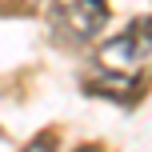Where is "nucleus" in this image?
Returning a JSON list of instances; mask_svg holds the SVG:
<instances>
[{
    "mask_svg": "<svg viewBox=\"0 0 152 152\" xmlns=\"http://www.w3.org/2000/svg\"><path fill=\"white\" fill-rule=\"evenodd\" d=\"M108 56H116V60H124V64H136V60H144V56L152 52V24H132L128 32H120V36L112 40V44L104 48Z\"/></svg>",
    "mask_w": 152,
    "mask_h": 152,
    "instance_id": "f257e3e1",
    "label": "nucleus"
},
{
    "mask_svg": "<svg viewBox=\"0 0 152 152\" xmlns=\"http://www.w3.org/2000/svg\"><path fill=\"white\" fill-rule=\"evenodd\" d=\"M72 152H100L96 144H80V148H72Z\"/></svg>",
    "mask_w": 152,
    "mask_h": 152,
    "instance_id": "7ed1b4c3",
    "label": "nucleus"
},
{
    "mask_svg": "<svg viewBox=\"0 0 152 152\" xmlns=\"http://www.w3.org/2000/svg\"><path fill=\"white\" fill-rule=\"evenodd\" d=\"M20 152H56V136H52V132H40V136L28 140Z\"/></svg>",
    "mask_w": 152,
    "mask_h": 152,
    "instance_id": "f03ea898",
    "label": "nucleus"
}]
</instances>
